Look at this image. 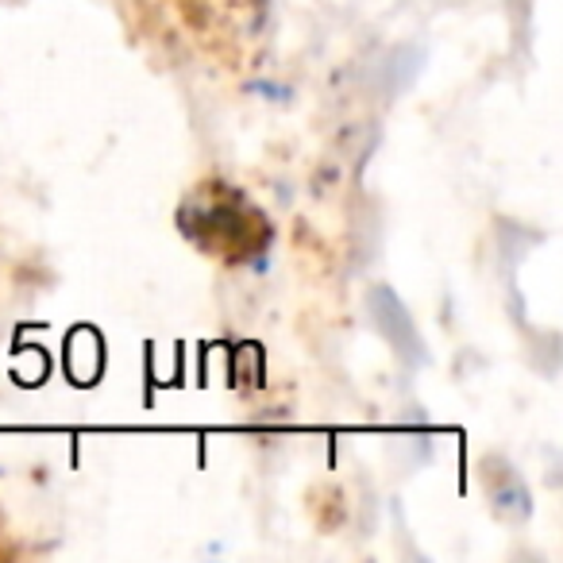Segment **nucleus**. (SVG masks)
<instances>
[{
	"mask_svg": "<svg viewBox=\"0 0 563 563\" xmlns=\"http://www.w3.org/2000/svg\"><path fill=\"white\" fill-rule=\"evenodd\" d=\"M251 93H255V97H266V101L278 104V101H286V97H290V89H286V86H274V81H263V78H258L255 86H251Z\"/></svg>",
	"mask_w": 563,
	"mask_h": 563,
	"instance_id": "1",
	"label": "nucleus"
}]
</instances>
